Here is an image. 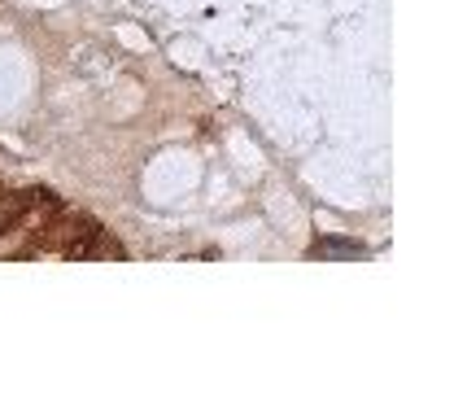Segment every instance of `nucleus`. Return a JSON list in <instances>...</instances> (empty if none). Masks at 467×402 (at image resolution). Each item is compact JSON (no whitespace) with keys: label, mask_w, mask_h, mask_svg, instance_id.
Returning a JSON list of instances; mask_svg holds the SVG:
<instances>
[{"label":"nucleus","mask_w":467,"mask_h":402,"mask_svg":"<svg viewBox=\"0 0 467 402\" xmlns=\"http://www.w3.org/2000/svg\"><path fill=\"white\" fill-rule=\"evenodd\" d=\"M319 254H363V245H354V241H324V245H319Z\"/></svg>","instance_id":"obj_1"}]
</instances>
